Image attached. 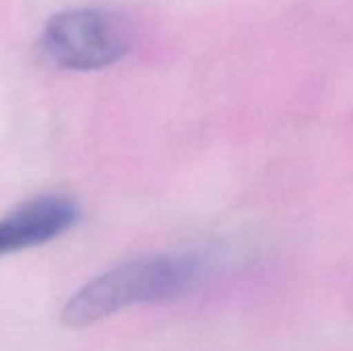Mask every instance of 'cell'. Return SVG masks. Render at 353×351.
Wrapping results in <instances>:
<instances>
[{
	"mask_svg": "<svg viewBox=\"0 0 353 351\" xmlns=\"http://www.w3.org/2000/svg\"><path fill=\"white\" fill-rule=\"evenodd\" d=\"M132 31L124 19L99 8H74L54 14L41 35L46 56L70 70H95L124 58Z\"/></svg>",
	"mask_w": 353,
	"mask_h": 351,
	"instance_id": "cell-2",
	"label": "cell"
},
{
	"mask_svg": "<svg viewBox=\"0 0 353 351\" xmlns=\"http://www.w3.org/2000/svg\"><path fill=\"white\" fill-rule=\"evenodd\" d=\"M77 219V205L64 197L27 201L0 219V257L46 244L68 232Z\"/></svg>",
	"mask_w": 353,
	"mask_h": 351,
	"instance_id": "cell-3",
	"label": "cell"
},
{
	"mask_svg": "<svg viewBox=\"0 0 353 351\" xmlns=\"http://www.w3.org/2000/svg\"><path fill=\"white\" fill-rule=\"evenodd\" d=\"M194 261L184 257L128 261L83 285L62 308V323L70 329H81L128 306L174 298L194 279Z\"/></svg>",
	"mask_w": 353,
	"mask_h": 351,
	"instance_id": "cell-1",
	"label": "cell"
}]
</instances>
